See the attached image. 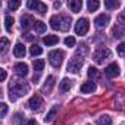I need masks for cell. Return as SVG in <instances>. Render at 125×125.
<instances>
[{"mask_svg": "<svg viewBox=\"0 0 125 125\" xmlns=\"http://www.w3.org/2000/svg\"><path fill=\"white\" fill-rule=\"evenodd\" d=\"M71 16H65V15H54L50 18V27L53 30H59V31H68L71 27Z\"/></svg>", "mask_w": 125, "mask_h": 125, "instance_id": "6da1fadb", "label": "cell"}, {"mask_svg": "<svg viewBox=\"0 0 125 125\" xmlns=\"http://www.w3.org/2000/svg\"><path fill=\"white\" fill-rule=\"evenodd\" d=\"M112 57V52L107 49V47H100L94 52V62L99 65L104 63V60L106 59H110Z\"/></svg>", "mask_w": 125, "mask_h": 125, "instance_id": "7a4b0ae2", "label": "cell"}, {"mask_svg": "<svg viewBox=\"0 0 125 125\" xmlns=\"http://www.w3.org/2000/svg\"><path fill=\"white\" fill-rule=\"evenodd\" d=\"M63 57H65V53L62 50H53L49 53V62L52 63L53 68H59L63 62Z\"/></svg>", "mask_w": 125, "mask_h": 125, "instance_id": "3957f363", "label": "cell"}, {"mask_svg": "<svg viewBox=\"0 0 125 125\" xmlns=\"http://www.w3.org/2000/svg\"><path fill=\"white\" fill-rule=\"evenodd\" d=\"M83 63H84V56H80L78 53L71 59V62H69V65H68V71L69 72H74V74H77V72H80V69L83 68Z\"/></svg>", "mask_w": 125, "mask_h": 125, "instance_id": "277c9868", "label": "cell"}, {"mask_svg": "<svg viewBox=\"0 0 125 125\" xmlns=\"http://www.w3.org/2000/svg\"><path fill=\"white\" fill-rule=\"evenodd\" d=\"M15 93L16 96H25L28 91H30V85L27 83H22V81H16L13 84H10V93Z\"/></svg>", "mask_w": 125, "mask_h": 125, "instance_id": "5b68a950", "label": "cell"}, {"mask_svg": "<svg viewBox=\"0 0 125 125\" xmlns=\"http://www.w3.org/2000/svg\"><path fill=\"white\" fill-rule=\"evenodd\" d=\"M88 28H90V24H88V19L85 18H81L78 19V22L75 24V32L78 35H84L88 32Z\"/></svg>", "mask_w": 125, "mask_h": 125, "instance_id": "8992f818", "label": "cell"}, {"mask_svg": "<svg viewBox=\"0 0 125 125\" xmlns=\"http://www.w3.org/2000/svg\"><path fill=\"white\" fill-rule=\"evenodd\" d=\"M27 8H28V9H32V10H35V12H38V13H41V15H44V13L47 12V6H46L44 3H41V2H34V0L27 2Z\"/></svg>", "mask_w": 125, "mask_h": 125, "instance_id": "52a82bcc", "label": "cell"}, {"mask_svg": "<svg viewBox=\"0 0 125 125\" xmlns=\"http://www.w3.org/2000/svg\"><path fill=\"white\" fill-rule=\"evenodd\" d=\"M28 106H30L31 110H40L41 106H43V99H41L38 94H35V96H32V97L30 99Z\"/></svg>", "mask_w": 125, "mask_h": 125, "instance_id": "ba28073f", "label": "cell"}, {"mask_svg": "<svg viewBox=\"0 0 125 125\" xmlns=\"http://www.w3.org/2000/svg\"><path fill=\"white\" fill-rule=\"evenodd\" d=\"M109 21H110L109 15H106V13H102V15H99V16L94 19V25H96L97 28H104V27L109 24Z\"/></svg>", "mask_w": 125, "mask_h": 125, "instance_id": "9c48e42d", "label": "cell"}, {"mask_svg": "<svg viewBox=\"0 0 125 125\" xmlns=\"http://www.w3.org/2000/svg\"><path fill=\"white\" fill-rule=\"evenodd\" d=\"M106 77H109V78H115V77H118L119 75V66H118V63H110L107 68H106Z\"/></svg>", "mask_w": 125, "mask_h": 125, "instance_id": "30bf717a", "label": "cell"}, {"mask_svg": "<svg viewBox=\"0 0 125 125\" xmlns=\"http://www.w3.org/2000/svg\"><path fill=\"white\" fill-rule=\"evenodd\" d=\"M53 85H54V77H53V75H49L47 80H46V83H44V85L41 87V91H43L44 94H49V93L52 91Z\"/></svg>", "mask_w": 125, "mask_h": 125, "instance_id": "8fae6325", "label": "cell"}, {"mask_svg": "<svg viewBox=\"0 0 125 125\" xmlns=\"http://www.w3.org/2000/svg\"><path fill=\"white\" fill-rule=\"evenodd\" d=\"M13 69H15V72L19 75V77H25L27 74H28V65H25V63H16L15 66H13Z\"/></svg>", "mask_w": 125, "mask_h": 125, "instance_id": "7c38bea8", "label": "cell"}, {"mask_svg": "<svg viewBox=\"0 0 125 125\" xmlns=\"http://www.w3.org/2000/svg\"><path fill=\"white\" fill-rule=\"evenodd\" d=\"M68 8L71 9V12L77 13V12L81 10V8H83V2H80V0H69V2H68Z\"/></svg>", "mask_w": 125, "mask_h": 125, "instance_id": "4fadbf2b", "label": "cell"}, {"mask_svg": "<svg viewBox=\"0 0 125 125\" xmlns=\"http://www.w3.org/2000/svg\"><path fill=\"white\" fill-rule=\"evenodd\" d=\"M71 87H72V81L68 78H63L62 83H59V91L60 93H66L68 90H71Z\"/></svg>", "mask_w": 125, "mask_h": 125, "instance_id": "5bb4252c", "label": "cell"}, {"mask_svg": "<svg viewBox=\"0 0 125 125\" xmlns=\"http://www.w3.org/2000/svg\"><path fill=\"white\" fill-rule=\"evenodd\" d=\"M25 53H27V50H25L24 44L16 43V44H15V47H13V54H15L16 57H24V56H25Z\"/></svg>", "mask_w": 125, "mask_h": 125, "instance_id": "9a60e30c", "label": "cell"}, {"mask_svg": "<svg viewBox=\"0 0 125 125\" xmlns=\"http://www.w3.org/2000/svg\"><path fill=\"white\" fill-rule=\"evenodd\" d=\"M31 24H35V22H34V19L30 15H25V16L21 18V27H22V30H28L31 27Z\"/></svg>", "mask_w": 125, "mask_h": 125, "instance_id": "2e32d148", "label": "cell"}, {"mask_svg": "<svg viewBox=\"0 0 125 125\" xmlns=\"http://www.w3.org/2000/svg\"><path fill=\"white\" fill-rule=\"evenodd\" d=\"M81 91H83V93H93V91H96V84L91 83V81L84 83V84L81 85Z\"/></svg>", "mask_w": 125, "mask_h": 125, "instance_id": "e0dca14e", "label": "cell"}, {"mask_svg": "<svg viewBox=\"0 0 125 125\" xmlns=\"http://www.w3.org/2000/svg\"><path fill=\"white\" fill-rule=\"evenodd\" d=\"M44 65H46V62H44L43 59H35V60H34V63H32V66H34V71H35L37 74H40V72L43 71Z\"/></svg>", "mask_w": 125, "mask_h": 125, "instance_id": "ac0fdd59", "label": "cell"}, {"mask_svg": "<svg viewBox=\"0 0 125 125\" xmlns=\"http://www.w3.org/2000/svg\"><path fill=\"white\" fill-rule=\"evenodd\" d=\"M34 28H35V32H38V34H44L46 30H47V25H46L44 22H41V21H35Z\"/></svg>", "mask_w": 125, "mask_h": 125, "instance_id": "d6986e66", "label": "cell"}, {"mask_svg": "<svg viewBox=\"0 0 125 125\" xmlns=\"http://www.w3.org/2000/svg\"><path fill=\"white\" fill-rule=\"evenodd\" d=\"M59 43V37L57 35H46L44 37V44L47 46H54Z\"/></svg>", "mask_w": 125, "mask_h": 125, "instance_id": "ffe728a7", "label": "cell"}, {"mask_svg": "<svg viewBox=\"0 0 125 125\" xmlns=\"http://www.w3.org/2000/svg\"><path fill=\"white\" fill-rule=\"evenodd\" d=\"M56 113H57V106H53V107L49 110V113L46 115V118H44V122H46V124H47V122H52V121L54 119Z\"/></svg>", "mask_w": 125, "mask_h": 125, "instance_id": "44dd1931", "label": "cell"}, {"mask_svg": "<svg viewBox=\"0 0 125 125\" xmlns=\"http://www.w3.org/2000/svg\"><path fill=\"white\" fill-rule=\"evenodd\" d=\"M97 125H112V118L109 115H103V116L99 118Z\"/></svg>", "mask_w": 125, "mask_h": 125, "instance_id": "7402d4cb", "label": "cell"}, {"mask_svg": "<svg viewBox=\"0 0 125 125\" xmlns=\"http://www.w3.org/2000/svg\"><path fill=\"white\" fill-rule=\"evenodd\" d=\"M99 6H100V3L97 2V0H88V2H87L88 12H94V10H97V9H99Z\"/></svg>", "mask_w": 125, "mask_h": 125, "instance_id": "603a6c76", "label": "cell"}, {"mask_svg": "<svg viewBox=\"0 0 125 125\" xmlns=\"http://www.w3.org/2000/svg\"><path fill=\"white\" fill-rule=\"evenodd\" d=\"M30 53H31L32 56H40V54L43 53V49H41L38 44H32L31 49H30Z\"/></svg>", "mask_w": 125, "mask_h": 125, "instance_id": "cb8c5ba5", "label": "cell"}, {"mask_svg": "<svg viewBox=\"0 0 125 125\" xmlns=\"http://www.w3.org/2000/svg\"><path fill=\"white\" fill-rule=\"evenodd\" d=\"M104 6L107 9H118L119 8V2H118V0H106Z\"/></svg>", "mask_w": 125, "mask_h": 125, "instance_id": "d4e9b609", "label": "cell"}, {"mask_svg": "<svg viewBox=\"0 0 125 125\" xmlns=\"http://www.w3.org/2000/svg\"><path fill=\"white\" fill-rule=\"evenodd\" d=\"M12 25H13V18L12 16H6L5 18V28H6V31H12Z\"/></svg>", "mask_w": 125, "mask_h": 125, "instance_id": "484cf974", "label": "cell"}, {"mask_svg": "<svg viewBox=\"0 0 125 125\" xmlns=\"http://www.w3.org/2000/svg\"><path fill=\"white\" fill-rule=\"evenodd\" d=\"M87 74H88V78H99V71L94 66H90Z\"/></svg>", "mask_w": 125, "mask_h": 125, "instance_id": "4316f807", "label": "cell"}, {"mask_svg": "<svg viewBox=\"0 0 125 125\" xmlns=\"http://www.w3.org/2000/svg\"><path fill=\"white\" fill-rule=\"evenodd\" d=\"M19 6H21V2H19V0H13V2L10 0V2H9V8H10L12 10H16Z\"/></svg>", "mask_w": 125, "mask_h": 125, "instance_id": "83f0119b", "label": "cell"}, {"mask_svg": "<svg viewBox=\"0 0 125 125\" xmlns=\"http://www.w3.org/2000/svg\"><path fill=\"white\" fill-rule=\"evenodd\" d=\"M6 113H8V104L6 103H2V104H0V116L5 118Z\"/></svg>", "mask_w": 125, "mask_h": 125, "instance_id": "f1b7e54d", "label": "cell"}, {"mask_svg": "<svg viewBox=\"0 0 125 125\" xmlns=\"http://www.w3.org/2000/svg\"><path fill=\"white\" fill-rule=\"evenodd\" d=\"M65 44H66L68 47H74V46H75V38H74V37H66V38H65Z\"/></svg>", "mask_w": 125, "mask_h": 125, "instance_id": "f546056e", "label": "cell"}, {"mask_svg": "<svg viewBox=\"0 0 125 125\" xmlns=\"http://www.w3.org/2000/svg\"><path fill=\"white\" fill-rule=\"evenodd\" d=\"M116 50H118V54L124 56V54H125V41H124V43H121V44H118Z\"/></svg>", "mask_w": 125, "mask_h": 125, "instance_id": "4dcf8cb0", "label": "cell"}, {"mask_svg": "<svg viewBox=\"0 0 125 125\" xmlns=\"http://www.w3.org/2000/svg\"><path fill=\"white\" fill-rule=\"evenodd\" d=\"M113 34H115V37H124L125 31H124L122 28H119V30H118V27H115V28H113Z\"/></svg>", "mask_w": 125, "mask_h": 125, "instance_id": "1f68e13d", "label": "cell"}, {"mask_svg": "<svg viewBox=\"0 0 125 125\" xmlns=\"http://www.w3.org/2000/svg\"><path fill=\"white\" fill-rule=\"evenodd\" d=\"M8 46H9V41H8L6 37H3V38H2V53H5V52L8 50Z\"/></svg>", "mask_w": 125, "mask_h": 125, "instance_id": "d6a6232c", "label": "cell"}, {"mask_svg": "<svg viewBox=\"0 0 125 125\" xmlns=\"http://www.w3.org/2000/svg\"><path fill=\"white\" fill-rule=\"evenodd\" d=\"M5 80H6V71L0 69V81H5Z\"/></svg>", "mask_w": 125, "mask_h": 125, "instance_id": "836d02e7", "label": "cell"}, {"mask_svg": "<svg viewBox=\"0 0 125 125\" xmlns=\"http://www.w3.org/2000/svg\"><path fill=\"white\" fill-rule=\"evenodd\" d=\"M21 125H35V121L34 119H28V121H24Z\"/></svg>", "mask_w": 125, "mask_h": 125, "instance_id": "e575fe53", "label": "cell"}, {"mask_svg": "<svg viewBox=\"0 0 125 125\" xmlns=\"http://www.w3.org/2000/svg\"><path fill=\"white\" fill-rule=\"evenodd\" d=\"M118 19H119V21H121V22H125V10H124V12H121V13H119V16H118Z\"/></svg>", "mask_w": 125, "mask_h": 125, "instance_id": "d590c367", "label": "cell"}, {"mask_svg": "<svg viewBox=\"0 0 125 125\" xmlns=\"http://www.w3.org/2000/svg\"><path fill=\"white\" fill-rule=\"evenodd\" d=\"M38 80H40V74H35V75H34V78H32V81L35 83V81H38Z\"/></svg>", "mask_w": 125, "mask_h": 125, "instance_id": "8d00e7d4", "label": "cell"}, {"mask_svg": "<svg viewBox=\"0 0 125 125\" xmlns=\"http://www.w3.org/2000/svg\"><path fill=\"white\" fill-rule=\"evenodd\" d=\"M60 6H62V3H60V2H56V3H54V9H59Z\"/></svg>", "mask_w": 125, "mask_h": 125, "instance_id": "74e56055", "label": "cell"}, {"mask_svg": "<svg viewBox=\"0 0 125 125\" xmlns=\"http://www.w3.org/2000/svg\"><path fill=\"white\" fill-rule=\"evenodd\" d=\"M27 40H30V41L32 40V37H31V34H27Z\"/></svg>", "mask_w": 125, "mask_h": 125, "instance_id": "f35d334b", "label": "cell"}]
</instances>
